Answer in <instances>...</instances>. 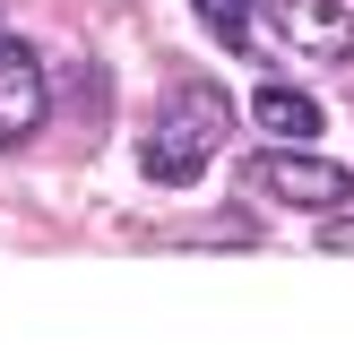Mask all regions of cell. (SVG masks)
I'll return each mask as SVG.
<instances>
[{
  "instance_id": "obj_6",
  "label": "cell",
  "mask_w": 354,
  "mask_h": 362,
  "mask_svg": "<svg viewBox=\"0 0 354 362\" xmlns=\"http://www.w3.org/2000/svg\"><path fill=\"white\" fill-rule=\"evenodd\" d=\"M190 9H199V26H207L216 43H234V52H242L251 26H259V0H190Z\"/></svg>"
},
{
  "instance_id": "obj_1",
  "label": "cell",
  "mask_w": 354,
  "mask_h": 362,
  "mask_svg": "<svg viewBox=\"0 0 354 362\" xmlns=\"http://www.w3.org/2000/svg\"><path fill=\"white\" fill-rule=\"evenodd\" d=\"M225 129H234V112H225V95H216V86H182V95H173V112L147 129V181H164V190H182V181H199L207 164H216V147H225Z\"/></svg>"
},
{
  "instance_id": "obj_7",
  "label": "cell",
  "mask_w": 354,
  "mask_h": 362,
  "mask_svg": "<svg viewBox=\"0 0 354 362\" xmlns=\"http://www.w3.org/2000/svg\"><path fill=\"white\" fill-rule=\"evenodd\" d=\"M320 242H329V250L346 259V250H354V216H337V224H329V233H320Z\"/></svg>"
},
{
  "instance_id": "obj_3",
  "label": "cell",
  "mask_w": 354,
  "mask_h": 362,
  "mask_svg": "<svg viewBox=\"0 0 354 362\" xmlns=\"http://www.w3.org/2000/svg\"><path fill=\"white\" fill-rule=\"evenodd\" d=\"M259 9H268V26L294 43V52L354 61V9H346V0H259Z\"/></svg>"
},
{
  "instance_id": "obj_2",
  "label": "cell",
  "mask_w": 354,
  "mask_h": 362,
  "mask_svg": "<svg viewBox=\"0 0 354 362\" xmlns=\"http://www.w3.org/2000/svg\"><path fill=\"white\" fill-rule=\"evenodd\" d=\"M259 190H268V199H285V207H346L354 199V173L346 164H329V156H312V147H268V156H259Z\"/></svg>"
},
{
  "instance_id": "obj_4",
  "label": "cell",
  "mask_w": 354,
  "mask_h": 362,
  "mask_svg": "<svg viewBox=\"0 0 354 362\" xmlns=\"http://www.w3.org/2000/svg\"><path fill=\"white\" fill-rule=\"evenodd\" d=\"M43 61L26 52L18 35H0V147H26L35 129H43Z\"/></svg>"
},
{
  "instance_id": "obj_5",
  "label": "cell",
  "mask_w": 354,
  "mask_h": 362,
  "mask_svg": "<svg viewBox=\"0 0 354 362\" xmlns=\"http://www.w3.org/2000/svg\"><path fill=\"white\" fill-rule=\"evenodd\" d=\"M251 121L259 129H268V139H294V147H312L320 139V129H329V112H320V95H302V86H259V95H251Z\"/></svg>"
}]
</instances>
